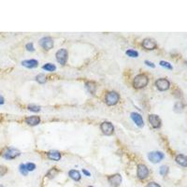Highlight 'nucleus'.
<instances>
[{
	"label": "nucleus",
	"instance_id": "nucleus-1",
	"mask_svg": "<svg viewBox=\"0 0 187 187\" xmlns=\"http://www.w3.org/2000/svg\"><path fill=\"white\" fill-rule=\"evenodd\" d=\"M148 82H149V78L147 77V75L140 74V75H137V76L134 78L133 86L136 89H142V88H144L145 86H147Z\"/></svg>",
	"mask_w": 187,
	"mask_h": 187
},
{
	"label": "nucleus",
	"instance_id": "nucleus-2",
	"mask_svg": "<svg viewBox=\"0 0 187 187\" xmlns=\"http://www.w3.org/2000/svg\"><path fill=\"white\" fill-rule=\"evenodd\" d=\"M120 100V96L118 93L116 92H108L106 96H105V101H106L107 105L108 106H114Z\"/></svg>",
	"mask_w": 187,
	"mask_h": 187
},
{
	"label": "nucleus",
	"instance_id": "nucleus-3",
	"mask_svg": "<svg viewBox=\"0 0 187 187\" xmlns=\"http://www.w3.org/2000/svg\"><path fill=\"white\" fill-rule=\"evenodd\" d=\"M21 155V152L17 149L14 148H7L3 153V157L5 159L7 160H11V159H15L16 157Z\"/></svg>",
	"mask_w": 187,
	"mask_h": 187
},
{
	"label": "nucleus",
	"instance_id": "nucleus-4",
	"mask_svg": "<svg viewBox=\"0 0 187 187\" xmlns=\"http://www.w3.org/2000/svg\"><path fill=\"white\" fill-rule=\"evenodd\" d=\"M100 128L103 134L106 136H110L114 131V126L110 122H103L100 125Z\"/></svg>",
	"mask_w": 187,
	"mask_h": 187
},
{
	"label": "nucleus",
	"instance_id": "nucleus-5",
	"mask_svg": "<svg viewBox=\"0 0 187 187\" xmlns=\"http://www.w3.org/2000/svg\"><path fill=\"white\" fill-rule=\"evenodd\" d=\"M155 86L159 91H167V90L169 89L170 82L168 81L167 79L161 78V79H158V80L155 81Z\"/></svg>",
	"mask_w": 187,
	"mask_h": 187
},
{
	"label": "nucleus",
	"instance_id": "nucleus-6",
	"mask_svg": "<svg viewBox=\"0 0 187 187\" xmlns=\"http://www.w3.org/2000/svg\"><path fill=\"white\" fill-rule=\"evenodd\" d=\"M67 51L66 49H60V50L56 52V60L59 64L61 65H65L67 61Z\"/></svg>",
	"mask_w": 187,
	"mask_h": 187
},
{
	"label": "nucleus",
	"instance_id": "nucleus-7",
	"mask_svg": "<svg viewBox=\"0 0 187 187\" xmlns=\"http://www.w3.org/2000/svg\"><path fill=\"white\" fill-rule=\"evenodd\" d=\"M39 44L43 49H45L46 51H49L54 47V40L50 37H45L39 40Z\"/></svg>",
	"mask_w": 187,
	"mask_h": 187
},
{
	"label": "nucleus",
	"instance_id": "nucleus-8",
	"mask_svg": "<svg viewBox=\"0 0 187 187\" xmlns=\"http://www.w3.org/2000/svg\"><path fill=\"white\" fill-rule=\"evenodd\" d=\"M148 158L152 163L157 164L164 158V153H162L161 152H157V151L156 152H149Z\"/></svg>",
	"mask_w": 187,
	"mask_h": 187
},
{
	"label": "nucleus",
	"instance_id": "nucleus-9",
	"mask_svg": "<svg viewBox=\"0 0 187 187\" xmlns=\"http://www.w3.org/2000/svg\"><path fill=\"white\" fill-rule=\"evenodd\" d=\"M138 178L140 180H144L149 176V169L148 167L143 164H140L138 166Z\"/></svg>",
	"mask_w": 187,
	"mask_h": 187
},
{
	"label": "nucleus",
	"instance_id": "nucleus-10",
	"mask_svg": "<svg viewBox=\"0 0 187 187\" xmlns=\"http://www.w3.org/2000/svg\"><path fill=\"white\" fill-rule=\"evenodd\" d=\"M108 181L110 183L111 186L118 187L122 183V176L120 174H114V175L108 176Z\"/></svg>",
	"mask_w": 187,
	"mask_h": 187
},
{
	"label": "nucleus",
	"instance_id": "nucleus-11",
	"mask_svg": "<svg viewBox=\"0 0 187 187\" xmlns=\"http://www.w3.org/2000/svg\"><path fill=\"white\" fill-rule=\"evenodd\" d=\"M149 123H151V125L153 128H160L161 125H162V122H161V119L159 118V116H157L155 114L149 115Z\"/></svg>",
	"mask_w": 187,
	"mask_h": 187
},
{
	"label": "nucleus",
	"instance_id": "nucleus-12",
	"mask_svg": "<svg viewBox=\"0 0 187 187\" xmlns=\"http://www.w3.org/2000/svg\"><path fill=\"white\" fill-rule=\"evenodd\" d=\"M142 47H143L145 50H149V51H152V50H154L156 48V43L155 41L152 39H145L143 41H142Z\"/></svg>",
	"mask_w": 187,
	"mask_h": 187
},
{
	"label": "nucleus",
	"instance_id": "nucleus-13",
	"mask_svg": "<svg viewBox=\"0 0 187 187\" xmlns=\"http://www.w3.org/2000/svg\"><path fill=\"white\" fill-rule=\"evenodd\" d=\"M130 117L131 119L133 120L134 123H136L137 126L138 127H143L144 125V122H143V119H142L141 115L137 113V112H132V113L130 114Z\"/></svg>",
	"mask_w": 187,
	"mask_h": 187
},
{
	"label": "nucleus",
	"instance_id": "nucleus-14",
	"mask_svg": "<svg viewBox=\"0 0 187 187\" xmlns=\"http://www.w3.org/2000/svg\"><path fill=\"white\" fill-rule=\"evenodd\" d=\"M22 65L24 67H27V68H35L37 66H39V62L35 59H30V60H24V61L22 62Z\"/></svg>",
	"mask_w": 187,
	"mask_h": 187
},
{
	"label": "nucleus",
	"instance_id": "nucleus-15",
	"mask_svg": "<svg viewBox=\"0 0 187 187\" xmlns=\"http://www.w3.org/2000/svg\"><path fill=\"white\" fill-rule=\"evenodd\" d=\"M25 123H28L29 125H37L40 123V118L39 116H30L25 119Z\"/></svg>",
	"mask_w": 187,
	"mask_h": 187
},
{
	"label": "nucleus",
	"instance_id": "nucleus-16",
	"mask_svg": "<svg viewBox=\"0 0 187 187\" xmlns=\"http://www.w3.org/2000/svg\"><path fill=\"white\" fill-rule=\"evenodd\" d=\"M48 157L54 161H59L61 159V153L58 151H50L47 153Z\"/></svg>",
	"mask_w": 187,
	"mask_h": 187
},
{
	"label": "nucleus",
	"instance_id": "nucleus-17",
	"mask_svg": "<svg viewBox=\"0 0 187 187\" xmlns=\"http://www.w3.org/2000/svg\"><path fill=\"white\" fill-rule=\"evenodd\" d=\"M176 162L182 167H187V156L183 154H178L176 156Z\"/></svg>",
	"mask_w": 187,
	"mask_h": 187
},
{
	"label": "nucleus",
	"instance_id": "nucleus-18",
	"mask_svg": "<svg viewBox=\"0 0 187 187\" xmlns=\"http://www.w3.org/2000/svg\"><path fill=\"white\" fill-rule=\"evenodd\" d=\"M68 175H69V177H70L71 179L74 180V181H76V182L80 181L81 178L80 172H79L78 170H75V169L70 170V171L68 172Z\"/></svg>",
	"mask_w": 187,
	"mask_h": 187
},
{
	"label": "nucleus",
	"instance_id": "nucleus-19",
	"mask_svg": "<svg viewBox=\"0 0 187 187\" xmlns=\"http://www.w3.org/2000/svg\"><path fill=\"white\" fill-rule=\"evenodd\" d=\"M36 81L39 82V83H45V82L47 81V77H46V75L45 74H42V73H40L39 75H37V77H36Z\"/></svg>",
	"mask_w": 187,
	"mask_h": 187
},
{
	"label": "nucleus",
	"instance_id": "nucleus-20",
	"mask_svg": "<svg viewBox=\"0 0 187 187\" xmlns=\"http://www.w3.org/2000/svg\"><path fill=\"white\" fill-rule=\"evenodd\" d=\"M86 89H87L90 93L94 95V94L96 93V84L94 83V82L89 81V82H87V83H86Z\"/></svg>",
	"mask_w": 187,
	"mask_h": 187
},
{
	"label": "nucleus",
	"instance_id": "nucleus-21",
	"mask_svg": "<svg viewBox=\"0 0 187 187\" xmlns=\"http://www.w3.org/2000/svg\"><path fill=\"white\" fill-rule=\"evenodd\" d=\"M42 68L44 70H47V71H54L56 69V66L54 65H52V64L48 63V64H46V65H44L42 66Z\"/></svg>",
	"mask_w": 187,
	"mask_h": 187
},
{
	"label": "nucleus",
	"instance_id": "nucleus-22",
	"mask_svg": "<svg viewBox=\"0 0 187 187\" xmlns=\"http://www.w3.org/2000/svg\"><path fill=\"white\" fill-rule=\"evenodd\" d=\"M57 173H58V170L56 169L55 167H54V168H51V169H50V171L47 173V177L50 178V179H52L54 176L57 175Z\"/></svg>",
	"mask_w": 187,
	"mask_h": 187
},
{
	"label": "nucleus",
	"instance_id": "nucleus-23",
	"mask_svg": "<svg viewBox=\"0 0 187 187\" xmlns=\"http://www.w3.org/2000/svg\"><path fill=\"white\" fill-rule=\"evenodd\" d=\"M19 170H20V172L24 176H26V175H27V173H28V170H27V168H26L24 164H21L20 165V167H19Z\"/></svg>",
	"mask_w": 187,
	"mask_h": 187
},
{
	"label": "nucleus",
	"instance_id": "nucleus-24",
	"mask_svg": "<svg viewBox=\"0 0 187 187\" xmlns=\"http://www.w3.org/2000/svg\"><path fill=\"white\" fill-rule=\"evenodd\" d=\"M126 55H128L129 57L136 58L138 56V52L137 51H135V50H128V51H126Z\"/></svg>",
	"mask_w": 187,
	"mask_h": 187
},
{
	"label": "nucleus",
	"instance_id": "nucleus-25",
	"mask_svg": "<svg viewBox=\"0 0 187 187\" xmlns=\"http://www.w3.org/2000/svg\"><path fill=\"white\" fill-rule=\"evenodd\" d=\"M168 173V167L166 166V165H164L160 167V174L162 176H167Z\"/></svg>",
	"mask_w": 187,
	"mask_h": 187
},
{
	"label": "nucleus",
	"instance_id": "nucleus-26",
	"mask_svg": "<svg viewBox=\"0 0 187 187\" xmlns=\"http://www.w3.org/2000/svg\"><path fill=\"white\" fill-rule=\"evenodd\" d=\"M28 110L30 111H34V112H39L40 111V107L39 106H37V105H29L28 106Z\"/></svg>",
	"mask_w": 187,
	"mask_h": 187
},
{
	"label": "nucleus",
	"instance_id": "nucleus-27",
	"mask_svg": "<svg viewBox=\"0 0 187 187\" xmlns=\"http://www.w3.org/2000/svg\"><path fill=\"white\" fill-rule=\"evenodd\" d=\"M159 64H160V66H161L166 67V68H167V69H173V66H172L168 62H166V61H160Z\"/></svg>",
	"mask_w": 187,
	"mask_h": 187
},
{
	"label": "nucleus",
	"instance_id": "nucleus-28",
	"mask_svg": "<svg viewBox=\"0 0 187 187\" xmlns=\"http://www.w3.org/2000/svg\"><path fill=\"white\" fill-rule=\"evenodd\" d=\"M25 167L28 171H33L34 169H36V165L33 163H27L25 165Z\"/></svg>",
	"mask_w": 187,
	"mask_h": 187
},
{
	"label": "nucleus",
	"instance_id": "nucleus-29",
	"mask_svg": "<svg viewBox=\"0 0 187 187\" xmlns=\"http://www.w3.org/2000/svg\"><path fill=\"white\" fill-rule=\"evenodd\" d=\"M7 168L5 166H2V165H0V177L4 176V175L7 173Z\"/></svg>",
	"mask_w": 187,
	"mask_h": 187
},
{
	"label": "nucleus",
	"instance_id": "nucleus-30",
	"mask_svg": "<svg viewBox=\"0 0 187 187\" xmlns=\"http://www.w3.org/2000/svg\"><path fill=\"white\" fill-rule=\"evenodd\" d=\"M25 48H26V50H27L28 51H35V49H34V46H33V43L32 42L26 44Z\"/></svg>",
	"mask_w": 187,
	"mask_h": 187
},
{
	"label": "nucleus",
	"instance_id": "nucleus-31",
	"mask_svg": "<svg viewBox=\"0 0 187 187\" xmlns=\"http://www.w3.org/2000/svg\"><path fill=\"white\" fill-rule=\"evenodd\" d=\"M146 187H161L158 183H156V182H149L148 184H147V186Z\"/></svg>",
	"mask_w": 187,
	"mask_h": 187
},
{
	"label": "nucleus",
	"instance_id": "nucleus-32",
	"mask_svg": "<svg viewBox=\"0 0 187 187\" xmlns=\"http://www.w3.org/2000/svg\"><path fill=\"white\" fill-rule=\"evenodd\" d=\"M144 63H145V64H146V65H147V66H149L152 67V68H153V67H155V65H154V64H153V63H152V62H150V61H147V60H146V61H145Z\"/></svg>",
	"mask_w": 187,
	"mask_h": 187
},
{
	"label": "nucleus",
	"instance_id": "nucleus-33",
	"mask_svg": "<svg viewBox=\"0 0 187 187\" xmlns=\"http://www.w3.org/2000/svg\"><path fill=\"white\" fill-rule=\"evenodd\" d=\"M4 102H5V99H4V97L0 95V105H3Z\"/></svg>",
	"mask_w": 187,
	"mask_h": 187
},
{
	"label": "nucleus",
	"instance_id": "nucleus-34",
	"mask_svg": "<svg viewBox=\"0 0 187 187\" xmlns=\"http://www.w3.org/2000/svg\"><path fill=\"white\" fill-rule=\"evenodd\" d=\"M82 172H83V173H84L85 175H87L88 177H90V176H91V173H90V172H89V171H87V170L83 169V170H82Z\"/></svg>",
	"mask_w": 187,
	"mask_h": 187
},
{
	"label": "nucleus",
	"instance_id": "nucleus-35",
	"mask_svg": "<svg viewBox=\"0 0 187 187\" xmlns=\"http://www.w3.org/2000/svg\"><path fill=\"white\" fill-rule=\"evenodd\" d=\"M0 187H4V186H3L2 184H0Z\"/></svg>",
	"mask_w": 187,
	"mask_h": 187
},
{
	"label": "nucleus",
	"instance_id": "nucleus-36",
	"mask_svg": "<svg viewBox=\"0 0 187 187\" xmlns=\"http://www.w3.org/2000/svg\"><path fill=\"white\" fill-rule=\"evenodd\" d=\"M186 65H187V61H186Z\"/></svg>",
	"mask_w": 187,
	"mask_h": 187
},
{
	"label": "nucleus",
	"instance_id": "nucleus-37",
	"mask_svg": "<svg viewBox=\"0 0 187 187\" xmlns=\"http://www.w3.org/2000/svg\"><path fill=\"white\" fill-rule=\"evenodd\" d=\"M89 187H93V186H89Z\"/></svg>",
	"mask_w": 187,
	"mask_h": 187
}]
</instances>
